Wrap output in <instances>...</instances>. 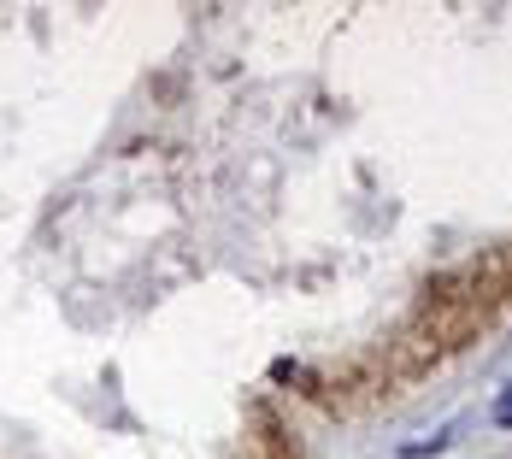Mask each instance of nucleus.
I'll return each mask as SVG.
<instances>
[{
	"instance_id": "nucleus-1",
	"label": "nucleus",
	"mask_w": 512,
	"mask_h": 459,
	"mask_svg": "<svg viewBox=\"0 0 512 459\" xmlns=\"http://www.w3.org/2000/svg\"><path fill=\"white\" fill-rule=\"evenodd\" d=\"M495 418H501V424H512V395H501V407H495Z\"/></svg>"
}]
</instances>
